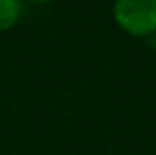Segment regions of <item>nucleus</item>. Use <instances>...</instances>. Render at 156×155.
<instances>
[{
	"instance_id": "2",
	"label": "nucleus",
	"mask_w": 156,
	"mask_h": 155,
	"mask_svg": "<svg viewBox=\"0 0 156 155\" xmlns=\"http://www.w3.org/2000/svg\"><path fill=\"white\" fill-rule=\"evenodd\" d=\"M22 15L20 0H0V31L13 28Z\"/></svg>"
},
{
	"instance_id": "3",
	"label": "nucleus",
	"mask_w": 156,
	"mask_h": 155,
	"mask_svg": "<svg viewBox=\"0 0 156 155\" xmlns=\"http://www.w3.org/2000/svg\"><path fill=\"white\" fill-rule=\"evenodd\" d=\"M29 2H37V4H45V2H51V0H29Z\"/></svg>"
},
{
	"instance_id": "1",
	"label": "nucleus",
	"mask_w": 156,
	"mask_h": 155,
	"mask_svg": "<svg viewBox=\"0 0 156 155\" xmlns=\"http://www.w3.org/2000/svg\"><path fill=\"white\" fill-rule=\"evenodd\" d=\"M115 18L129 35H151L156 29V0H116Z\"/></svg>"
}]
</instances>
